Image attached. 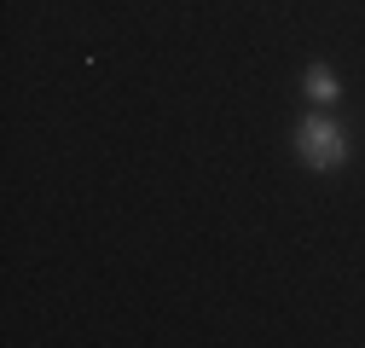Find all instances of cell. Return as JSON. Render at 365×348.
Masks as SVG:
<instances>
[{
  "mask_svg": "<svg viewBox=\"0 0 365 348\" xmlns=\"http://www.w3.org/2000/svg\"><path fill=\"white\" fill-rule=\"evenodd\" d=\"M302 93H307V105H325V111H331V105L342 99V81H336V70H331L325 58H313V64L302 70Z\"/></svg>",
  "mask_w": 365,
  "mask_h": 348,
  "instance_id": "obj_2",
  "label": "cell"
},
{
  "mask_svg": "<svg viewBox=\"0 0 365 348\" xmlns=\"http://www.w3.org/2000/svg\"><path fill=\"white\" fill-rule=\"evenodd\" d=\"M296 163L307 168V174H336L342 163H348V151H354V134L325 111V105H313L302 122H296Z\"/></svg>",
  "mask_w": 365,
  "mask_h": 348,
  "instance_id": "obj_1",
  "label": "cell"
}]
</instances>
